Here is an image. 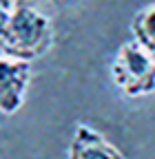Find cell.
Listing matches in <instances>:
<instances>
[{
    "mask_svg": "<svg viewBox=\"0 0 155 159\" xmlns=\"http://www.w3.org/2000/svg\"><path fill=\"white\" fill-rule=\"evenodd\" d=\"M31 82V62L0 53V113L13 115L22 108Z\"/></svg>",
    "mask_w": 155,
    "mask_h": 159,
    "instance_id": "obj_3",
    "label": "cell"
},
{
    "mask_svg": "<svg viewBox=\"0 0 155 159\" xmlns=\"http://www.w3.org/2000/svg\"><path fill=\"white\" fill-rule=\"evenodd\" d=\"M55 42L51 18L31 5L18 2L16 9L0 25V53L27 62L42 57Z\"/></svg>",
    "mask_w": 155,
    "mask_h": 159,
    "instance_id": "obj_1",
    "label": "cell"
},
{
    "mask_svg": "<svg viewBox=\"0 0 155 159\" xmlns=\"http://www.w3.org/2000/svg\"><path fill=\"white\" fill-rule=\"evenodd\" d=\"M51 2H64V0H51Z\"/></svg>",
    "mask_w": 155,
    "mask_h": 159,
    "instance_id": "obj_7",
    "label": "cell"
},
{
    "mask_svg": "<svg viewBox=\"0 0 155 159\" xmlns=\"http://www.w3.org/2000/svg\"><path fill=\"white\" fill-rule=\"evenodd\" d=\"M131 33L133 40L151 53H155V2L142 7L131 20Z\"/></svg>",
    "mask_w": 155,
    "mask_h": 159,
    "instance_id": "obj_5",
    "label": "cell"
},
{
    "mask_svg": "<svg viewBox=\"0 0 155 159\" xmlns=\"http://www.w3.org/2000/svg\"><path fill=\"white\" fill-rule=\"evenodd\" d=\"M111 80L126 97H146L155 93V53L138 44L124 42L111 62Z\"/></svg>",
    "mask_w": 155,
    "mask_h": 159,
    "instance_id": "obj_2",
    "label": "cell"
},
{
    "mask_svg": "<svg viewBox=\"0 0 155 159\" xmlns=\"http://www.w3.org/2000/svg\"><path fill=\"white\" fill-rule=\"evenodd\" d=\"M18 2H20V0H0V25L7 20V16L16 9Z\"/></svg>",
    "mask_w": 155,
    "mask_h": 159,
    "instance_id": "obj_6",
    "label": "cell"
},
{
    "mask_svg": "<svg viewBox=\"0 0 155 159\" xmlns=\"http://www.w3.org/2000/svg\"><path fill=\"white\" fill-rule=\"evenodd\" d=\"M67 159H124L122 150L89 124H78L67 150Z\"/></svg>",
    "mask_w": 155,
    "mask_h": 159,
    "instance_id": "obj_4",
    "label": "cell"
}]
</instances>
